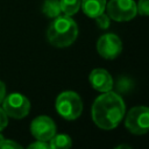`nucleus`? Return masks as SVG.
I'll return each mask as SVG.
<instances>
[{
    "mask_svg": "<svg viewBox=\"0 0 149 149\" xmlns=\"http://www.w3.org/2000/svg\"><path fill=\"white\" fill-rule=\"evenodd\" d=\"M28 148L29 149H48L49 148V143H47V141H40V140H37L36 142L29 144Z\"/></svg>",
    "mask_w": 149,
    "mask_h": 149,
    "instance_id": "obj_19",
    "label": "nucleus"
},
{
    "mask_svg": "<svg viewBox=\"0 0 149 149\" xmlns=\"http://www.w3.org/2000/svg\"><path fill=\"white\" fill-rule=\"evenodd\" d=\"M5 97H6V85L0 80V104L2 102Z\"/></svg>",
    "mask_w": 149,
    "mask_h": 149,
    "instance_id": "obj_20",
    "label": "nucleus"
},
{
    "mask_svg": "<svg viewBox=\"0 0 149 149\" xmlns=\"http://www.w3.org/2000/svg\"><path fill=\"white\" fill-rule=\"evenodd\" d=\"M126 128L135 135H142L149 132V107H133L126 116Z\"/></svg>",
    "mask_w": 149,
    "mask_h": 149,
    "instance_id": "obj_4",
    "label": "nucleus"
},
{
    "mask_svg": "<svg viewBox=\"0 0 149 149\" xmlns=\"http://www.w3.org/2000/svg\"><path fill=\"white\" fill-rule=\"evenodd\" d=\"M136 8L140 15L148 16L149 15V0H140L136 5Z\"/></svg>",
    "mask_w": 149,
    "mask_h": 149,
    "instance_id": "obj_17",
    "label": "nucleus"
},
{
    "mask_svg": "<svg viewBox=\"0 0 149 149\" xmlns=\"http://www.w3.org/2000/svg\"><path fill=\"white\" fill-rule=\"evenodd\" d=\"M56 109L61 116L66 120L77 119L83 112V102L80 97L73 91H64L56 99Z\"/></svg>",
    "mask_w": 149,
    "mask_h": 149,
    "instance_id": "obj_3",
    "label": "nucleus"
},
{
    "mask_svg": "<svg viewBox=\"0 0 149 149\" xmlns=\"http://www.w3.org/2000/svg\"><path fill=\"white\" fill-rule=\"evenodd\" d=\"M0 149H21V146L13 140L5 139L0 134Z\"/></svg>",
    "mask_w": 149,
    "mask_h": 149,
    "instance_id": "obj_15",
    "label": "nucleus"
},
{
    "mask_svg": "<svg viewBox=\"0 0 149 149\" xmlns=\"http://www.w3.org/2000/svg\"><path fill=\"white\" fill-rule=\"evenodd\" d=\"M116 148H130L129 146H125V144H121V146H118Z\"/></svg>",
    "mask_w": 149,
    "mask_h": 149,
    "instance_id": "obj_21",
    "label": "nucleus"
},
{
    "mask_svg": "<svg viewBox=\"0 0 149 149\" xmlns=\"http://www.w3.org/2000/svg\"><path fill=\"white\" fill-rule=\"evenodd\" d=\"M80 7L87 16L94 19L106 9V0H81Z\"/></svg>",
    "mask_w": 149,
    "mask_h": 149,
    "instance_id": "obj_10",
    "label": "nucleus"
},
{
    "mask_svg": "<svg viewBox=\"0 0 149 149\" xmlns=\"http://www.w3.org/2000/svg\"><path fill=\"white\" fill-rule=\"evenodd\" d=\"M126 112V106L122 98L118 93L111 91L99 95L91 109V115L94 123L101 129H113L122 120Z\"/></svg>",
    "mask_w": 149,
    "mask_h": 149,
    "instance_id": "obj_1",
    "label": "nucleus"
},
{
    "mask_svg": "<svg viewBox=\"0 0 149 149\" xmlns=\"http://www.w3.org/2000/svg\"><path fill=\"white\" fill-rule=\"evenodd\" d=\"M2 108L6 114L13 119H22L30 111V102L27 97L21 93H10L2 100Z\"/></svg>",
    "mask_w": 149,
    "mask_h": 149,
    "instance_id": "obj_5",
    "label": "nucleus"
},
{
    "mask_svg": "<svg viewBox=\"0 0 149 149\" xmlns=\"http://www.w3.org/2000/svg\"><path fill=\"white\" fill-rule=\"evenodd\" d=\"M30 133L36 140L49 141L56 134V125L51 118L47 115H40L31 121Z\"/></svg>",
    "mask_w": 149,
    "mask_h": 149,
    "instance_id": "obj_8",
    "label": "nucleus"
},
{
    "mask_svg": "<svg viewBox=\"0 0 149 149\" xmlns=\"http://www.w3.org/2000/svg\"><path fill=\"white\" fill-rule=\"evenodd\" d=\"M78 36V26L70 15H58L50 23L47 37L50 44L56 48L71 45Z\"/></svg>",
    "mask_w": 149,
    "mask_h": 149,
    "instance_id": "obj_2",
    "label": "nucleus"
},
{
    "mask_svg": "<svg viewBox=\"0 0 149 149\" xmlns=\"http://www.w3.org/2000/svg\"><path fill=\"white\" fill-rule=\"evenodd\" d=\"M90 84L91 86L99 92H108L113 87L112 76L105 69H94L90 73Z\"/></svg>",
    "mask_w": 149,
    "mask_h": 149,
    "instance_id": "obj_9",
    "label": "nucleus"
},
{
    "mask_svg": "<svg viewBox=\"0 0 149 149\" xmlns=\"http://www.w3.org/2000/svg\"><path fill=\"white\" fill-rule=\"evenodd\" d=\"M107 15L109 19L123 22L134 19L137 14L136 3L134 0H111L106 3Z\"/></svg>",
    "mask_w": 149,
    "mask_h": 149,
    "instance_id": "obj_6",
    "label": "nucleus"
},
{
    "mask_svg": "<svg viewBox=\"0 0 149 149\" xmlns=\"http://www.w3.org/2000/svg\"><path fill=\"white\" fill-rule=\"evenodd\" d=\"M62 12L65 15H73L80 8L81 0H59Z\"/></svg>",
    "mask_w": 149,
    "mask_h": 149,
    "instance_id": "obj_13",
    "label": "nucleus"
},
{
    "mask_svg": "<svg viewBox=\"0 0 149 149\" xmlns=\"http://www.w3.org/2000/svg\"><path fill=\"white\" fill-rule=\"evenodd\" d=\"M133 80L129 79L128 77H119L118 79V83H116V88H118V92H121V93H125L127 94L129 91L133 90Z\"/></svg>",
    "mask_w": 149,
    "mask_h": 149,
    "instance_id": "obj_14",
    "label": "nucleus"
},
{
    "mask_svg": "<svg viewBox=\"0 0 149 149\" xmlns=\"http://www.w3.org/2000/svg\"><path fill=\"white\" fill-rule=\"evenodd\" d=\"M72 146L71 137L66 134H58L54 135L49 140V148L51 149H58V148H70Z\"/></svg>",
    "mask_w": 149,
    "mask_h": 149,
    "instance_id": "obj_12",
    "label": "nucleus"
},
{
    "mask_svg": "<svg viewBox=\"0 0 149 149\" xmlns=\"http://www.w3.org/2000/svg\"><path fill=\"white\" fill-rule=\"evenodd\" d=\"M95 22H97V26L100 28V29H107L109 27V16L105 13H101L100 15L95 16Z\"/></svg>",
    "mask_w": 149,
    "mask_h": 149,
    "instance_id": "obj_16",
    "label": "nucleus"
},
{
    "mask_svg": "<svg viewBox=\"0 0 149 149\" xmlns=\"http://www.w3.org/2000/svg\"><path fill=\"white\" fill-rule=\"evenodd\" d=\"M97 50L102 58L114 59L122 50V42L115 34H105L98 40Z\"/></svg>",
    "mask_w": 149,
    "mask_h": 149,
    "instance_id": "obj_7",
    "label": "nucleus"
},
{
    "mask_svg": "<svg viewBox=\"0 0 149 149\" xmlns=\"http://www.w3.org/2000/svg\"><path fill=\"white\" fill-rule=\"evenodd\" d=\"M7 125H8V115L6 114L3 108L0 107V132H2Z\"/></svg>",
    "mask_w": 149,
    "mask_h": 149,
    "instance_id": "obj_18",
    "label": "nucleus"
},
{
    "mask_svg": "<svg viewBox=\"0 0 149 149\" xmlns=\"http://www.w3.org/2000/svg\"><path fill=\"white\" fill-rule=\"evenodd\" d=\"M42 12L51 19H55L56 16L61 15L62 8H61V2L59 0H45L42 6Z\"/></svg>",
    "mask_w": 149,
    "mask_h": 149,
    "instance_id": "obj_11",
    "label": "nucleus"
}]
</instances>
